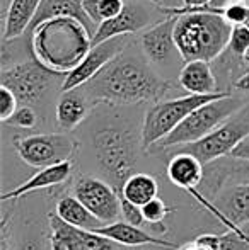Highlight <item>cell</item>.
Listing matches in <instances>:
<instances>
[{
	"label": "cell",
	"mask_w": 249,
	"mask_h": 250,
	"mask_svg": "<svg viewBox=\"0 0 249 250\" xmlns=\"http://www.w3.org/2000/svg\"><path fill=\"white\" fill-rule=\"evenodd\" d=\"M126 50L80 87L91 104L125 105L159 102L171 90L169 80L157 75L147 65V58L142 60L133 53H126Z\"/></svg>",
	"instance_id": "cell-1"
},
{
	"label": "cell",
	"mask_w": 249,
	"mask_h": 250,
	"mask_svg": "<svg viewBox=\"0 0 249 250\" xmlns=\"http://www.w3.org/2000/svg\"><path fill=\"white\" fill-rule=\"evenodd\" d=\"M31 53L46 68L68 73L92 48V34L73 17H51L29 31Z\"/></svg>",
	"instance_id": "cell-2"
},
{
	"label": "cell",
	"mask_w": 249,
	"mask_h": 250,
	"mask_svg": "<svg viewBox=\"0 0 249 250\" xmlns=\"http://www.w3.org/2000/svg\"><path fill=\"white\" fill-rule=\"evenodd\" d=\"M230 33L232 24L210 10L181 14L174 27L176 46L183 62L203 60L212 63L227 50Z\"/></svg>",
	"instance_id": "cell-3"
},
{
	"label": "cell",
	"mask_w": 249,
	"mask_h": 250,
	"mask_svg": "<svg viewBox=\"0 0 249 250\" xmlns=\"http://www.w3.org/2000/svg\"><path fill=\"white\" fill-rule=\"evenodd\" d=\"M138 140L128 128L108 126L101 128L92 136V151L97 167L114 184V188L123 186V182L135 172Z\"/></svg>",
	"instance_id": "cell-4"
},
{
	"label": "cell",
	"mask_w": 249,
	"mask_h": 250,
	"mask_svg": "<svg viewBox=\"0 0 249 250\" xmlns=\"http://www.w3.org/2000/svg\"><path fill=\"white\" fill-rule=\"evenodd\" d=\"M244 105H246L244 97L226 92L224 96L196 107L174 131H171L166 138H162L152 148L166 150L198 142V140L205 138L208 133H212L215 128H219L230 116L241 111Z\"/></svg>",
	"instance_id": "cell-5"
},
{
	"label": "cell",
	"mask_w": 249,
	"mask_h": 250,
	"mask_svg": "<svg viewBox=\"0 0 249 250\" xmlns=\"http://www.w3.org/2000/svg\"><path fill=\"white\" fill-rule=\"evenodd\" d=\"M226 92L217 94H188L183 97L169 101H159L154 105H150L145 112L142 125V148L152 150L162 138H166L171 131L178 128L184 119L195 111L196 107L203 105L205 102H210L217 97L224 96Z\"/></svg>",
	"instance_id": "cell-6"
},
{
	"label": "cell",
	"mask_w": 249,
	"mask_h": 250,
	"mask_svg": "<svg viewBox=\"0 0 249 250\" xmlns=\"http://www.w3.org/2000/svg\"><path fill=\"white\" fill-rule=\"evenodd\" d=\"M249 138V105H244L241 111L230 116L224 121L219 128H215L205 138L198 140L188 145L174 146L176 151H188L198 157L205 165L219 160V158L229 157L237 145Z\"/></svg>",
	"instance_id": "cell-7"
},
{
	"label": "cell",
	"mask_w": 249,
	"mask_h": 250,
	"mask_svg": "<svg viewBox=\"0 0 249 250\" xmlns=\"http://www.w3.org/2000/svg\"><path fill=\"white\" fill-rule=\"evenodd\" d=\"M53 79H65V73H58L41 65L36 58L3 66L0 72V85H5L16 94L21 104H36L46 94Z\"/></svg>",
	"instance_id": "cell-8"
},
{
	"label": "cell",
	"mask_w": 249,
	"mask_h": 250,
	"mask_svg": "<svg viewBox=\"0 0 249 250\" xmlns=\"http://www.w3.org/2000/svg\"><path fill=\"white\" fill-rule=\"evenodd\" d=\"M14 148L24 164L29 167L43 168L65 160H72L77 143L63 133H40V135L16 136Z\"/></svg>",
	"instance_id": "cell-9"
},
{
	"label": "cell",
	"mask_w": 249,
	"mask_h": 250,
	"mask_svg": "<svg viewBox=\"0 0 249 250\" xmlns=\"http://www.w3.org/2000/svg\"><path fill=\"white\" fill-rule=\"evenodd\" d=\"M73 194L104 225L118 221L121 216V196L118 188L91 175H80L73 181Z\"/></svg>",
	"instance_id": "cell-10"
},
{
	"label": "cell",
	"mask_w": 249,
	"mask_h": 250,
	"mask_svg": "<svg viewBox=\"0 0 249 250\" xmlns=\"http://www.w3.org/2000/svg\"><path fill=\"white\" fill-rule=\"evenodd\" d=\"M130 46L128 36H114L110 40H104L97 44H92L84 60L65 75L62 82V92L79 89L86 85L89 80H92L108 63L113 58H116L120 53H123Z\"/></svg>",
	"instance_id": "cell-11"
},
{
	"label": "cell",
	"mask_w": 249,
	"mask_h": 250,
	"mask_svg": "<svg viewBox=\"0 0 249 250\" xmlns=\"http://www.w3.org/2000/svg\"><path fill=\"white\" fill-rule=\"evenodd\" d=\"M51 250H118L116 244L92 230H84L65 223L55 213H50Z\"/></svg>",
	"instance_id": "cell-12"
},
{
	"label": "cell",
	"mask_w": 249,
	"mask_h": 250,
	"mask_svg": "<svg viewBox=\"0 0 249 250\" xmlns=\"http://www.w3.org/2000/svg\"><path fill=\"white\" fill-rule=\"evenodd\" d=\"M176 21L178 16H167L166 19L154 22L142 33L140 46H142V53L149 63L162 65L171 56L180 55L176 46V38H174Z\"/></svg>",
	"instance_id": "cell-13"
},
{
	"label": "cell",
	"mask_w": 249,
	"mask_h": 250,
	"mask_svg": "<svg viewBox=\"0 0 249 250\" xmlns=\"http://www.w3.org/2000/svg\"><path fill=\"white\" fill-rule=\"evenodd\" d=\"M150 26H152V16L147 10V7L140 2H126L125 9L116 17H111L97 26V31L92 38V44H97L114 36H130V34L138 33Z\"/></svg>",
	"instance_id": "cell-14"
},
{
	"label": "cell",
	"mask_w": 249,
	"mask_h": 250,
	"mask_svg": "<svg viewBox=\"0 0 249 250\" xmlns=\"http://www.w3.org/2000/svg\"><path fill=\"white\" fill-rule=\"evenodd\" d=\"M96 233L103 235V237L113 240L114 244L123 245V247H143V245H150V247H160V249H178V245L166 238H157L154 235L147 233L140 227L128 223L125 220H118L113 223L103 225V227L96 228Z\"/></svg>",
	"instance_id": "cell-15"
},
{
	"label": "cell",
	"mask_w": 249,
	"mask_h": 250,
	"mask_svg": "<svg viewBox=\"0 0 249 250\" xmlns=\"http://www.w3.org/2000/svg\"><path fill=\"white\" fill-rule=\"evenodd\" d=\"M73 164L72 160H65L60 164L50 165V167H43L36 172L31 179H27L26 182L16 186L12 191L3 192L2 201H10V199H19L21 196L29 194L34 191H41V189H50L62 186L72 177Z\"/></svg>",
	"instance_id": "cell-16"
},
{
	"label": "cell",
	"mask_w": 249,
	"mask_h": 250,
	"mask_svg": "<svg viewBox=\"0 0 249 250\" xmlns=\"http://www.w3.org/2000/svg\"><path fill=\"white\" fill-rule=\"evenodd\" d=\"M167 177L174 186L191 192L205 179V164L188 151H174L167 164Z\"/></svg>",
	"instance_id": "cell-17"
},
{
	"label": "cell",
	"mask_w": 249,
	"mask_h": 250,
	"mask_svg": "<svg viewBox=\"0 0 249 250\" xmlns=\"http://www.w3.org/2000/svg\"><path fill=\"white\" fill-rule=\"evenodd\" d=\"M180 85L186 90L188 94H217L219 90V82L213 73L210 62L203 60H191L184 62V66L181 68L180 77H178Z\"/></svg>",
	"instance_id": "cell-18"
},
{
	"label": "cell",
	"mask_w": 249,
	"mask_h": 250,
	"mask_svg": "<svg viewBox=\"0 0 249 250\" xmlns=\"http://www.w3.org/2000/svg\"><path fill=\"white\" fill-rule=\"evenodd\" d=\"M51 17H73L89 29L92 38L97 31V26L92 22V19L87 16L86 9H84V0H41L40 9H38L29 31L43 21L51 19Z\"/></svg>",
	"instance_id": "cell-19"
},
{
	"label": "cell",
	"mask_w": 249,
	"mask_h": 250,
	"mask_svg": "<svg viewBox=\"0 0 249 250\" xmlns=\"http://www.w3.org/2000/svg\"><path fill=\"white\" fill-rule=\"evenodd\" d=\"M89 111L91 101L87 99L80 87L68 90V92H63V96L57 104V109H55L58 128L62 131H72L87 118Z\"/></svg>",
	"instance_id": "cell-20"
},
{
	"label": "cell",
	"mask_w": 249,
	"mask_h": 250,
	"mask_svg": "<svg viewBox=\"0 0 249 250\" xmlns=\"http://www.w3.org/2000/svg\"><path fill=\"white\" fill-rule=\"evenodd\" d=\"M41 0H12L9 10L3 16L2 41H12L29 31Z\"/></svg>",
	"instance_id": "cell-21"
},
{
	"label": "cell",
	"mask_w": 249,
	"mask_h": 250,
	"mask_svg": "<svg viewBox=\"0 0 249 250\" xmlns=\"http://www.w3.org/2000/svg\"><path fill=\"white\" fill-rule=\"evenodd\" d=\"M55 214L65 223L72 225L84 230H96L103 227V221H99L75 194H65L55 204Z\"/></svg>",
	"instance_id": "cell-22"
},
{
	"label": "cell",
	"mask_w": 249,
	"mask_h": 250,
	"mask_svg": "<svg viewBox=\"0 0 249 250\" xmlns=\"http://www.w3.org/2000/svg\"><path fill=\"white\" fill-rule=\"evenodd\" d=\"M217 208L232 223L239 227L249 225V182H241L224 192L220 203H217Z\"/></svg>",
	"instance_id": "cell-23"
},
{
	"label": "cell",
	"mask_w": 249,
	"mask_h": 250,
	"mask_svg": "<svg viewBox=\"0 0 249 250\" xmlns=\"http://www.w3.org/2000/svg\"><path fill=\"white\" fill-rule=\"evenodd\" d=\"M157 192H159V184L156 177L145 172H133L120 188V194L140 208L157 198Z\"/></svg>",
	"instance_id": "cell-24"
},
{
	"label": "cell",
	"mask_w": 249,
	"mask_h": 250,
	"mask_svg": "<svg viewBox=\"0 0 249 250\" xmlns=\"http://www.w3.org/2000/svg\"><path fill=\"white\" fill-rule=\"evenodd\" d=\"M125 0H84V9L96 26L116 17L125 9Z\"/></svg>",
	"instance_id": "cell-25"
},
{
	"label": "cell",
	"mask_w": 249,
	"mask_h": 250,
	"mask_svg": "<svg viewBox=\"0 0 249 250\" xmlns=\"http://www.w3.org/2000/svg\"><path fill=\"white\" fill-rule=\"evenodd\" d=\"M227 50H229L230 58H232V62L236 63V65H239L241 68L246 66L244 56H246V53L249 51V27L248 26H244V24L232 26V33H230Z\"/></svg>",
	"instance_id": "cell-26"
},
{
	"label": "cell",
	"mask_w": 249,
	"mask_h": 250,
	"mask_svg": "<svg viewBox=\"0 0 249 250\" xmlns=\"http://www.w3.org/2000/svg\"><path fill=\"white\" fill-rule=\"evenodd\" d=\"M38 114L29 104H23L21 107H17V111L12 114V118L5 123V125L16 126L21 129H33L38 125Z\"/></svg>",
	"instance_id": "cell-27"
},
{
	"label": "cell",
	"mask_w": 249,
	"mask_h": 250,
	"mask_svg": "<svg viewBox=\"0 0 249 250\" xmlns=\"http://www.w3.org/2000/svg\"><path fill=\"white\" fill-rule=\"evenodd\" d=\"M169 211H171V208H167L166 203L160 198H154L152 201H149V203L142 206L145 223H149V225H160Z\"/></svg>",
	"instance_id": "cell-28"
},
{
	"label": "cell",
	"mask_w": 249,
	"mask_h": 250,
	"mask_svg": "<svg viewBox=\"0 0 249 250\" xmlns=\"http://www.w3.org/2000/svg\"><path fill=\"white\" fill-rule=\"evenodd\" d=\"M17 104H19V99L16 97V94L9 87L0 85V121H9L14 112L17 111Z\"/></svg>",
	"instance_id": "cell-29"
},
{
	"label": "cell",
	"mask_w": 249,
	"mask_h": 250,
	"mask_svg": "<svg viewBox=\"0 0 249 250\" xmlns=\"http://www.w3.org/2000/svg\"><path fill=\"white\" fill-rule=\"evenodd\" d=\"M121 218H123L125 221H128V223L135 225V227H142V225L145 223L142 208L133 204L132 201H128L126 198H123V196H121Z\"/></svg>",
	"instance_id": "cell-30"
},
{
	"label": "cell",
	"mask_w": 249,
	"mask_h": 250,
	"mask_svg": "<svg viewBox=\"0 0 249 250\" xmlns=\"http://www.w3.org/2000/svg\"><path fill=\"white\" fill-rule=\"evenodd\" d=\"M147 2H149L150 5L157 7L164 16H167V14L174 12V10H178V9H181V7L186 5L184 0H147Z\"/></svg>",
	"instance_id": "cell-31"
},
{
	"label": "cell",
	"mask_w": 249,
	"mask_h": 250,
	"mask_svg": "<svg viewBox=\"0 0 249 250\" xmlns=\"http://www.w3.org/2000/svg\"><path fill=\"white\" fill-rule=\"evenodd\" d=\"M0 250H12V247H10V228L7 214H3L2 223H0Z\"/></svg>",
	"instance_id": "cell-32"
},
{
	"label": "cell",
	"mask_w": 249,
	"mask_h": 250,
	"mask_svg": "<svg viewBox=\"0 0 249 250\" xmlns=\"http://www.w3.org/2000/svg\"><path fill=\"white\" fill-rule=\"evenodd\" d=\"M234 87H236L239 92L249 94V70H248V72H244L243 75H241L239 79L234 82Z\"/></svg>",
	"instance_id": "cell-33"
},
{
	"label": "cell",
	"mask_w": 249,
	"mask_h": 250,
	"mask_svg": "<svg viewBox=\"0 0 249 250\" xmlns=\"http://www.w3.org/2000/svg\"><path fill=\"white\" fill-rule=\"evenodd\" d=\"M230 155L236 157V158H249V138L244 140L241 145H237L236 150H234Z\"/></svg>",
	"instance_id": "cell-34"
},
{
	"label": "cell",
	"mask_w": 249,
	"mask_h": 250,
	"mask_svg": "<svg viewBox=\"0 0 249 250\" xmlns=\"http://www.w3.org/2000/svg\"><path fill=\"white\" fill-rule=\"evenodd\" d=\"M17 250H43V247H41L40 242L29 240V242H24V244H21Z\"/></svg>",
	"instance_id": "cell-35"
},
{
	"label": "cell",
	"mask_w": 249,
	"mask_h": 250,
	"mask_svg": "<svg viewBox=\"0 0 249 250\" xmlns=\"http://www.w3.org/2000/svg\"><path fill=\"white\" fill-rule=\"evenodd\" d=\"M178 250H210V249L203 247L202 244H198V242H195V240H193L191 244L184 245V247H181V249H178Z\"/></svg>",
	"instance_id": "cell-36"
},
{
	"label": "cell",
	"mask_w": 249,
	"mask_h": 250,
	"mask_svg": "<svg viewBox=\"0 0 249 250\" xmlns=\"http://www.w3.org/2000/svg\"><path fill=\"white\" fill-rule=\"evenodd\" d=\"M186 5L184 7H200V5H206V3L213 2V0H184Z\"/></svg>",
	"instance_id": "cell-37"
},
{
	"label": "cell",
	"mask_w": 249,
	"mask_h": 250,
	"mask_svg": "<svg viewBox=\"0 0 249 250\" xmlns=\"http://www.w3.org/2000/svg\"><path fill=\"white\" fill-rule=\"evenodd\" d=\"M229 2H244L249 5V0H213V2H210V5L220 7V5H226V3H229Z\"/></svg>",
	"instance_id": "cell-38"
},
{
	"label": "cell",
	"mask_w": 249,
	"mask_h": 250,
	"mask_svg": "<svg viewBox=\"0 0 249 250\" xmlns=\"http://www.w3.org/2000/svg\"><path fill=\"white\" fill-rule=\"evenodd\" d=\"M10 3H12V0H0V14H2V19L7 14V10H9Z\"/></svg>",
	"instance_id": "cell-39"
},
{
	"label": "cell",
	"mask_w": 249,
	"mask_h": 250,
	"mask_svg": "<svg viewBox=\"0 0 249 250\" xmlns=\"http://www.w3.org/2000/svg\"><path fill=\"white\" fill-rule=\"evenodd\" d=\"M244 63H246V66H248V70H249V51L246 53V56H244Z\"/></svg>",
	"instance_id": "cell-40"
},
{
	"label": "cell",
	"mask_w": 249,
	"mask_h": 250,
	"mask_svg": "<svg viewBox=\"0 0 249 250\" xmlns=\"http://www.w3.org/2000/svg\"><path fill=\"white\" fill-rule=\"evenodd\" d=\"M244 26H248V27H249V17H248V21H246V24H244Z\"/></svg>",
	"instance_id": "cell-41"
},
{
	"label": "cell",
	"mask_w": 249,
	"mask_h": 250,
	"mask_svg": "<svg viewBox=\"0 0 249 250\" xmlns=\"http://www.w3.org/2000/svg\"><path fill=\"white\" fill-rule=\"evenodd\" d=\"M244 230H246V228H244ZM248 233H249V230H248Z\"/></svg>",
	"instance_id": "cell-42"
}]
</instances>
